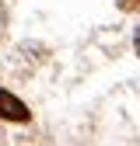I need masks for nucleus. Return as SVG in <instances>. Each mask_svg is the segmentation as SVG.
<instances>
[{
    "mask_svg": "<svg viewBox=\"0 0 140 146\" xmlns=\"http://www.w3.org/2000/svg\"><path fill=\"white\" fill-rule=\"evenodd\" d=\"M0 118H11V122H28V108L18 101L11 90H0Z\"/></svg>",
    "mask_w": 140,
    "mask_h": 146,
    "instance_id": "1",
    "label": "nucleus"
},
{
    "mask_svg": "<svg viewBox=\"0 0 140 146\" xmlns=\"http://www.w3.org/2000/svg\"><path fill=\"white\" fill-rule=\"evenodd\" d=\"M119 4H122V7H133V4H137V0H119Z\"/></svg>",
    "mask_w": 140,
    "mask_h": 146,
    "instance_id": "3",
    "label": "nucleus"
},
{
    "mask_svg": "<svg viewBox=\"0 0 140 146\" xmlns=\"http://www.w3.org/2000/svg\"><path fill=\"white\" fill-rule=\"evenodd\" d=\"M137 52H140V31H137Z\"/></svg>",
    "mask_w": 140,
    "mask_h": 146,
    "instance_id": "4",
    "label": "nucleus"
},
{
    "mask_svg": "<svg viewBox=\"0 0 140 146\" xmlns=\"http://www.w3.org/2000/svg\"><path fill=\"white\" fill-rule=\"evenodd\" d=\"M4 28H7V7H4V0H0V35H4Z\"/></svg>",
    "mask_w": 140,
    "mask_h": 146,
    "instance_id": "2",
    "label": "nucleus"
}]
</instances>
